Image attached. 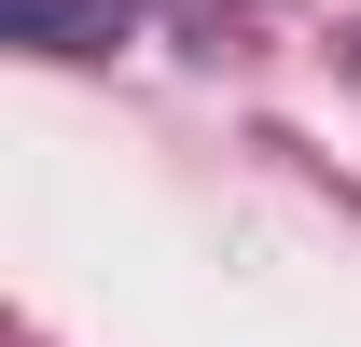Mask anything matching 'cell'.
Returning a JSON list of instances; mask_svg holds the SVG:
<instances>
[{"mask_svg": "<svg viewBox=\"0 0 361 347\" xmlns=\"http://www.w3.org/2000/svg\"><path fill=\"white\" fill-rule=\"evenodd\" d=\"M14 42H42V56H111V42H126V0H14Z\"/></svg>", "mask_w": 361, "mask_h": 347, "instance_id": "cell-1", "label": "cell"}]
</instances>
